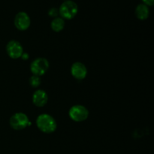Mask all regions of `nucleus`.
I'll return each mask as SVG.
<instances>
[{
    "instance_id": "obj_7",
    "label": "nucleus",
    "mask_w": 154,
    "mask_h": 154,
    "mask_svg": "<svg viewBox=\"0 0 154 154\" xmlns=\"http://www.w3.org/2000/svg\"><path fill=\"white\" fill-rule=\"evenodd\" d=\"M15 27L20 31H25L28 29L31 24V20L29 16L26 12L20 11L15 16L14 21Z\"/></svg>"
},
{
    "instance_id": "obj_8",
    "label": "nucleus",
    "mask_w": 154,
    "mask_h": 154,
    "mask_svg": "<svg viewBox=\"0 0 154 154\" xmlns=\"http://www.w3.org/2000/svg\"><path fill=\"white\" fill-rule=\"evenodd\" d=\"M72 75L77 80H83L87 77V69L84 63L76 62L73 63L71 67Z\"/></svg>"
},
{
    "instance_id": "obj_5",
    "label": "nucleus",
    "mask_w": 154,
    "mask_h": 154,
    "mask_svg": "<svg viewBox=\"0 0 154 154\" xmlns=\"http://www.w3.org/2000/svg\"><path fill=\"white\" fill-rule=\"evenodd\" d=\"M69 115L73 121L80 123L88 118L89 111L84 105H75L70 108L69 111Z\"/></svg>"
},
{
    "instance_id": "obj_4",
    "label": "nucleus",
    "mask_w": 154,
    "mask_h": 154,
    "mask_svg": "<svg viewBox=\"0 0 154 154\" xmlns=\"http://www.w3.org/2000/svg\"><path fill=\"white\" fill-rule=\"evenodd\" d=\"M49 69V62L47 59L39 57L33 60L30 64V71L32 75L41 77L45 75Z\"/></svg>"
},
{
    "instance_id": "obj_3",
    "label": "nucleus",
    "mask_w": 154,
    "mask_h": 154,
    "mask_svg": "<svg viewBox=\"0 0 154 154\" xmlns=\"http://www.w3.org/2000/svg\"><path fill=\"white\" fill-rule=\"evenodd\" d=\"M9 123L12 129L15 130L24 129L31 125L28 116L22 112H18L11 116L9 120Z\"/></svg>"
},
{
    "instance_id": "obj_11",
    "label": "nucleus",
    "mask_w": 154,
    "mask_h": 154,
    "mask_svg": "<svg viewBox=\"0 0 154 154\" xmlns=\"http://www.w3.org/2000/svg\"><path fill=\"white\" fill-rule=\"evenodd\" d=\"M51 27L53 31L56 32H60L65 27V20L62 17H55L51 23Z\"/></svg>"
},
{
    "instance_id": "obj_9",
    "label": "nucleus",
    "mask_w": 154,
    "mask_h": 154,
    "mask_svg": "<svg viewBox=\"0 0 154 154\" xmlns=\"http://www.w3.org/2000/svg\"><path fill=\"white\" fill-rule=\"evenodd\" d=\"M32 103L36 107L42 108L46 105L48 101V93L43 90H37L34 92L32 95Z\"/></svg>"
},
{
    "instance_id": "obj_14",
    "label": "nucleus",
    "mask_w": 154,
    "mask_h": 154,
    "mask_svg": "<svg viewBox=\"0 0 154 154\" xmlns=\"http://www.w3.org/2000/svg\"><path fill=\"white\" fill-rule=\"evenodd\" d=\"M142 1L147 6H153L154 4V0H142Z\"/></svg>"
},
{
    "instance_id": "obj_16",
    "label": "nucleus",
    "mask_w": 154,
    "mask_h": 154,
    "mask_svg": "<svg viewBox=\"0 0 154 154\" xmlns=\"http://www.w3.org/2000/svg\"><path fill=\"white\" fill-rule=\"evenodd\" d=\"M65 1H68V0H65Z\"/></svg>"
},
{
    "instance_id": "obj_2",
    "label": "nucleus",
    "mask_w": 154,
    "mask_h": 154,
    "mask_svg": "<svg viewBox=\"0 0 154 154\" xmlns=\"http://www.w3.org/2000/svg\"><path fill=\"white\" fill-rule=\"evenodd\" d=\"M59 14L63 20H72L77 15L78 11V5L72 0L65 1L60 5Z\"/></svg>"
},
{
    "instance_id": "obj_12",
    "label": "nucleus",
    "mask_w": 154,
    "mask_h": 154,
    "mask_svg": "<svg viewBox=\"0 0 154 154\" xmlns=\"http://www.w3.org/2000/svg\"><path fill=\"white\" fill-rule=\"evenodd\" d=\"M29 81L30 86L32 87H33V88H37V87H38L40 86L41 82H42L40 77L36 76V75L31 76V78H29Z\"/></svg>"
},
{
    "instance_id": "obj_10",
    "label": "nucleus",
    "mask_w": 154,
    "mask_h": 154,
    "mask_svg": "<svg viewBox=\"0 0 154 154\" xmlns=\"http://www.w3.org/2000/svg\"><path fill=\"white\" fill-rule=\"evenodd\" d=\"M150 14V10L148 6L144 4H139L135 8V15L137 18L141 20H144L148 18Z\"/></svg>"
},
{
    "instance_id": "obj_15",
    "label": "nucleus",
    "mask_w": 154,
    "mask_h": 154,
    "mask_svg": "<svg viewBox=\"0 0 154 154\" xmlns=\"http://www.w3.org/2000/svg\"><path fill=\"white\" fill-rule=\"evenodd\" d=\"M20 58H22L23 60H28L29 55L26 54V53H24L23 52V54H22V56H21Z\"/></svg>"
},
{
    "instance_id": "obj_13",
    "label": "nucleus",
    "mask_w": 154,
    "mask_h": 154,
    "mask_svg": "<svg viewBox=\"0 0 154 154\" xmlns=\"http://www.w3.org/2000/svg\"><path fill=\"white\" fill-rule=\"evenodd\" d=\"M48 14H49L50 17H57L59 14V10L56 8H52L48 11Z\"/></svg>"
},
{
    "instance_id": "obj_1",
    "label": "nucleus",
    "mask_w": 154,
    "mask_h": 154,
    "mask_svg": "<svg viewBox=\"0 0 154 154\" xmlns=\"http://www.w3.org/2000/svg\"><path fill=\"white\" fill-rule=\"evenodd\" d=\"M36 126L41 132L46 134L53 133L57 128L55 119L48 114H42L36 119Z\"/></svg>"
},
{
    "instance_id": "obj_6",
    "label": "nucleus",
    "mask_w": 154,
    "mask_h": 154,
    "mask_svg": "<svg viewBox=\"0 0 154 154\" xmlns=\"http://www.w3.org/2000/svg\"><path fill=\"white\" fill-rule=\"evenodd\" d=\"M6 52L9 57L16 60L20 58L22 54H23V48L19 42L16 40H11L6 45Z\"/></svg>"
}]
</instances>
